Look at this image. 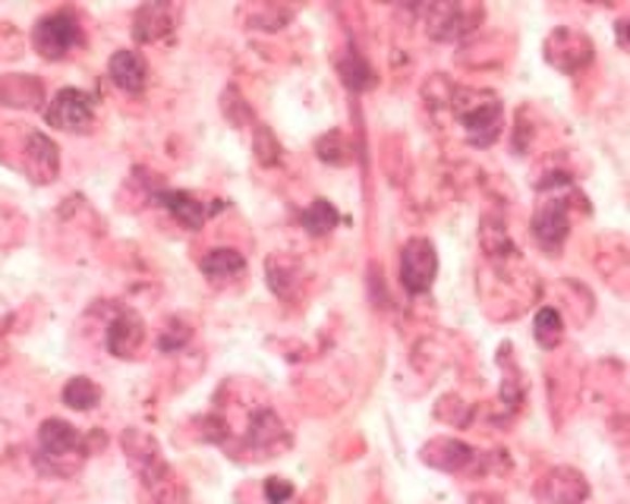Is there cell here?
<instances>
[{"label": "cell", "mask_w": 630, "mask_h": 504, "mask_svg": "<svg viewBox=\"0 0 630 504\" xmlns=\"http://www.w3.org/2000/svg\"><path fill=\"white\" fill-rule=\"evenodd\" d=\"M124 451L129 467L139 472V479H142L152 504H187V492H184L177 472L161 457L152 436H146L139 429H126Z\"/></svg>", "instance_id": "1"}, {"label": "cell", "mask_w": 630, "mask_h": 504, "mask_svg": "<svg viewBox=\"0 0 630 504\" xmlns=\"http://www.w3.org/2000/svg\"><path fill=\"white\" fill-rule=\"evenodd\" d=\"M89 439L79 436L73 423L63 419H45L38 429V470L51 476H70L83 467L89 457Z\"/></svg>", "instance_id": "2"}, {"label": "cell", "mask_w": 630, "mask_h": 504, "mask_svg": "<svg viewBox=\"0 0 630 504\" xmlns=\"http://www.w3.org/2000/svg\"><path fill=\"white\" fill-rule=\"evenodd\" d=\"M35 51L45 61H63L76 45H83V26L73 10H54L35 23Z\"/></svg>", "instance_id": "3"}, {"label": "cell", "mask_w": 630, "mask_h": 504, "mask_svg": "<svg viewBox=\"0 0 630 504\" xmlns=\"http://www.w3.org/2000/svg\"><path fill=\"white\" fill-rule=\"evenodd\" d=\"M423 464L444 472H486L492 467V457L470 448L467 441L457 439H432L419 451Z\"/></svg>", "instance_id": "4"}, {"label": "cell", "mask_w": 630, "mask_h": 504, "mask_svg": "<svg viewBox=\"0 0 630 504\" xmlns=\"http://www.w3.org/2000/svg\"><path fill=\"white\" fill-rule=\"evenodd\" d=\"M451 101H454V94H451ZM457 114H461L467 139L476 149H489L499 139V133H502V101L495 94L482 92V101H467V104L457 101Z\"/></svg>", "instance_id": "5"}, {"label": "cell", "mask_w": 630, "mask_h": 504, "mask_svg": "<svg viewBox=\"0 0 630 504\" xmlns=\"http://www.w3.org/2000/svg\"><path fill=\"white\" fill-rule=\"evenodd\" d=\"M482 23V7L476 3H432L426 13V32L436 41H457Z\"/></svg>", "instance_id": "6"}, {"label": "cell", "mask_w": 630, "mask_h": 504, "mask_svg": "<svg viewBox=\"0 0 630 504\" xmlns=\"http://www.w3.org/2000/svg\"><path fill=\"white\" fill-rule=\"evenodd\" d=\"M545 199L539 202L533 215V237L536 243L549 255H558L570 234V218H567V199L555 192H542Z\"/></svg>", "instance_id": "7"}, {"label": "cell", "mask_w": 630, "mask_h": 504, "mask_svg": "<svg viewBox=\"0 0 630 504\" xmlns=\"http://www.w3.org/2000/svg\"><path fill=\"white\" fill-rule=\"evenodd\" d=\"M439 275V255L436 247L426 237H413L404 252H401V284L407 287V293H426Z\"/></svg>", "instance_id": "8"}, {"label": "cell", "mask_w": 630, "mask_h": 504, "mask_svg": "<svg viewBox=\"0 0 630 504\" xmlns=\"http://www.w3.org/2000/svg\"><path fill=\"white\" fill-rule=\"evenodd\" d=\"M539 504H583L590 499V482L574 467H552L533 489Z\"/></svg>", "instance_id": "9"}, {"label": "cell", "mask_w": 630, "mask_h": 504, "mask_svg": "<svg viewBox=\"0 0 630 504\" xmlns=\"http://www.w3.org/2000/svg\"><path fill=\"white\" fill-rule=\"evenodd\" d=\"M92 117V98L83 89H61L45 111V121L63 129V133H89Z\"/></svg>", "instance_id": "10"}, {"label": "cell", "mask_w": 630, "mask_h": 504, "mask_svg": "<svg viewBox=\"0 0 630 504\" xmlns=\"http://www.w3.org/2000/svg\"><path fill=\"white\" fill-rule=\"evenodd\" d=\"M155 202L161 209H167L187 230H199L205 220L212 218V215H218L220 209H224V202H212V205L199 202L187 189H161V192H155Z\"/></svg>", "instance_id": "11"}, {"label": "cell", "mask_w": 630, "mask_h": 504, "mask_svg": "<svg viewBox=\"0 0 630 504\" xmlns=\"http://www.w3.org/2000/svg\"><path fill=\"white\" fill-rule=\"evenodd\" d=\"M26 171L32 184H54L61 174V152L45 133H32L26 139Z\"/></svg>", "instance_id": "12"}, {"label": "cell", "mask_w": 630, "mask_h": 504, "mask_svg": "<svg viewBox=\"0 0 630 504\" xmlns=\"http://www.w3.org/2000/svg\"><path fill=\"white\" fill-rule=\"evenodd\" d=\"M174 26H177V16L167 3H146V7H139V13L133 20V38L139 45H152V41L167 38Z\"/></svg>", "instance_id": "13"}, {"label": "cell", "mask_w": 630, "mask_h": 504, "mask_svg": "<svg viewBox=\"0 0 630 504\" xmlns=\"http://www.w3.org/2000/svg\"><path fill=\"white\" fill-rule=\"evenodd\" d=\"M111 83L124 92H142L149 86V61L139 51H117L108 63Z\"/></svg>", "instance_id": "14"}, {"label": "cell", "mask_w": 630, "mask_h": 504, "mask_svg": "<svg viewBox=\"0 0 630 504\" xmlns=\"http://www.w3.org/2000/svg\"><path fill=\"white\" fill-rule=\"evenodd\" d=\"M142 338H146V331H142L139 315L124 310V313L111 322V328H108V350H111L114 356H121V360H129V356H136V350L142 344Z\"/></svg>", "instance_id": "15"}, {"label": "cell", "mask_w": 630, "mask_h": 504, "mask_svg": "<svg viewBox=\"0 0 630 504\" xmlns=\"http://www.w3.org/2000/svg\"><path fill=\"white\" fill-rule=\"evenodd\" d=\"M45 98V86L35 76H0V104H13V108H38Z\"/></svg>", "instance_id": "16"}, {"label": "cell", "mask_w": 630, "mask_h": 504, "mask_svg": "<svg viewBox=\"0 0 630 504\" xmlns=\"http://www.w3.org/2000/svg\"><path fill=\"white\" fill-rule=\"evenodd\" d=\"M199 268H202V275L212 278V281H227V278L243 275L247 259H243L237 250H212L205 252V259L199 262Z\"/></svg>", "instance_id": "17"}, {"label": "cell", "mask_w": 630, "mask_h": 504, "mask_svg": "<svg viewBox=\"0 0 630 504\" xmlns=\"http://www.w3.org/2000/svg\"><path fill=\"white\" fill-rule=\"evenodd\" d=\"M338 70H341L344 86L346 89H353V92H366V89H373V86H376V73H373V66L363 61L353 48H346V54L338 61Z\"/></svg>", "instance_id": "18"}, {"label": "cell", "mask_w": 630, "mask_h": 504, "mask_svg": "<svg viewBox=\"0 0 630 504\" xmlns=\"http://www.w3.org/2000/svg\"><path fill=\"white\" fill-rule=\"evenodd\" d=\"M315 155L322 158L325 164L346 167V164L353 161V146H350V139H346V133L331 129V133H325V136L315 142Z\"/></svg>", "instance_id": "19"}, {"label": "cell", "mask_w": 630, "mask_h": 504, "mask_svg": "<svg viewBox=\"0 0 630 504\" xmlns=\"http://www.w3.org/2000/svg\"><path fill=\"white\" fill-rule=\"evenodd\" d=\"M300 220H303V227L313 237H325V234H331L341 224V215H338V209L328 199H315L313 205L300 215Z\"/></svg>", "instance_id": "20"}, {"label": "cell", "mask_w": 630, "mask_h": 504, "mask_svg": "<svg viewBox=\"0 0 630 504\" xmlns=\"http://www.w3.org/2000/svg\"><path fill=\"white\" fill-rule=\"evenodd\" d=\"M101 401V388L94 385L92 378L76 376L63 385V404L70 410H92Z\"/></svg>", "instance_id": "21"}, {"label": "cell", "mask_w": 630, "mask_h": 504, "mask_svg": "<svg viewBox=\"0 0 630 504\" xmlns=\"http://www.w3.org/2000/svg\"><path fill=\"white\" fill-rule=\"evenodd\" d=\"M536 341L545 346V350H555V346L562 344V338H565V322H562V315L555 313L552 306H542L539 313H536Z\"/></svg>", "instance_id": "22"}, {"label": "cell", "mask_w": 630, "mask_h": 504, "mask_svg": "<svg viewBox=\"0 0 630 504\" xmlns=\"http://www.w3.org/2000/svg\"><path fill=\"white\" fill-rule=\"evenodd\" d=\"M255 158H259L265 167H272V164L281 161V149H278L275 136H272V129H265V126L255 129Z\"/></svg>", "instance_id": "23"}, {"label": "cell", "mask_w": 630, "mask_h": 504, "mask_svg": "<svg viewBox=\"0 0 630 504\" xmlns=\"http://www.w3.org/2000/svg\"><path fill=\"white\" fill-rule=\"evenodd\" d=\"M265 499H268V504H287L293 499V486L281 476H272V479H265Z\"/></svg>", "instance_id": "24"}, {"label": "cell", "mask_w": 630, "mask_h": 504, "mask_svg": "<svg viewBox=\"0 0 630 504\" xmlns=\"http://www.w3.org/2000/svg\"><path fill=\"white\" fill-rule=\"evenodd\" d=\"M470 504H507L502 495H495V492H472Z\"/></svg>", "instance_id": "25"}, {"label": "cell", "mask_w": 630, "mask_h": 504, "mask_svg": "<svg viewBox=\"0 0 630 504\" xmlns=\"http://www.w3.org/2000/svg\"><path fill=\"white\" fill-rule=\"evenodd\" d=\"M628 23H618L615 26V35H618V41H621V51H628V29H625Z\"/></svg>", "instance_id": "26"}]
</instances>
